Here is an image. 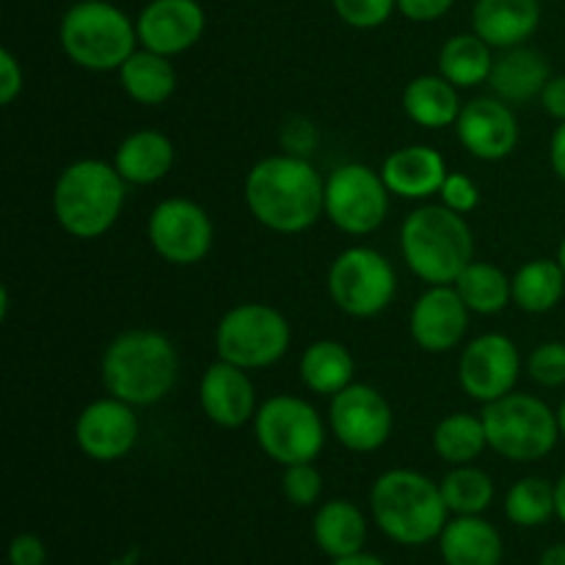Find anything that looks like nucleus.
Segmentation results:
<instances>
[{"label":"nucleus","instance_id":"obj_6","mask_svg":"<svg viewBox=\"0 0 565 565\" xmlns=\"http://www.w3.org/2000/svg\"><path fill=\"white\" fill-rule=\"evenodd\" d=\"M61 50L72 64L88 72L121 70L136 53L138 28L108 0H77L61 17Z\"/></svg>","mask_w":565,"mask_h":565},{"label":"nucleus","instance_id":"obj_28","mask_svg":"<svg viewBox=\"0 0 565 565\" xmlns=\"http://www.w3.org/2000/svg\"><path fill=\"white\" fill-rule=\"evenodd\" d=\"M303 386L315 395H329L334 397L345 386L353 384V364L351 351L337 340H318L303 351L301 364H298Z\"/></svg>","mask_w":565,"mask_h":565},{"label":"nucleus","instance_id":"obj_11","mask_svg":"<svg viewBox=\"0 0 565 565\" xmlns=\"http://www.w3.org/2000/svg\"><path fill=\"white\" fill-rule=\"evenodd\" d=\"M323 215L345 235H370L390 215V188L364 163H345L326 180Z\"/></svg>","mask_w":565,"mask_h":565},{"label":"nucleus","instance_id":"obj_47","mask_svg":"<svg viewBox=\"0 0 565 565\" xmlns=\"http://www.w3.org/2000/svg\"><path fill=\"white\" fill-rule=\"evenodd\" d=\"M555 513H557V519L565 524V475L555 483Z\"/></svg>","mask_w":565,"mask_h":565},{"label":"nucleus","instance_id":"obj_35","mask_svg":"<svg viewBox=\"0 0 565 565\" xmlns=\"http://www.w3.org/2000/svg\"><path fill=\"white\" fill-rule=\"evenodd\" d=\"M281 491L296 508H309L323 494V475L312 467V461L290 463L281 475Z\"/></svg>","mask_w":565,"mask_h":565},{"label":"nucleus","instance_id":"obj_13","mask_svg":"<svg viewBox=\"0 0 565 565\" xmlns=\"http://www.w3.org/2000/svg\"><path fill=\"white\" fill-rule=\"evenodd\" d=\"M149 243L171 265H196L213 246V221L191 199H166L149 215Z\"/></svg>","mask_w":565,"mask_h":565},{"label":"nucleus","instance_id":"obj_10","mask_svg":"<svg viewBox=\"0 0 565 565\" xmlns=\"http://www.w3.org/2000/svg\"><path fill=\"white\" fill-rule=\"evenodd\" d=\"M395 292V268L375 248L351 246L331 263L329 296L351 318H375L390 309Z\"/></svg>","mask_w":565,"mask_h":565},{"label":"nucleus","instance_id":"obj_36","mask_svg":"<svg viewBox=\"0 0 565 565\" xmlns=\"http://www.w3.org/2000/svg\"><path fill=\"white\" fill-rule=\"evenodd\" d=\"M530 379L546 390L565 386V342H541L527 359Z\"/></svg>","mask_w":565,"mask_h":565},{"label":"nucleus","instance_id":"obj_8","mask_svg":"<svg viewBox=\"0 0 565 565\" xmlns=\"http://www.w3.org/2000/svg\"><path fill=\"white\" fill-rule=\"evenodd\" d=\"M290 348V323L268 303H237L215 329L218 359L243 370H263L279 362Z\"/></svg>","mask_w":565,"mask_h":565},{"label":"nucleus","instance_id":"obj_12","mask_svg":"<svg viewBox=\"0 0 565 565\" xmlns=\"http://www.w3.org/2000/svg\"><path fill=\"white\" fill-rule=\"evenodd\" d=\"M329 423L342 447L351 452H375L390 441L395 414L375 386L353 381L331 397Z\"/></svg>","mask_w":565,"mask_h":565},{"label":"nucleus","instance_id":"obj_44","mask_svg":"<svg viewBox=\"0 0 565 565\" xmlns=\"http://www.w3.org/2000/svg\"><path fill=\"white\" fill-rule=\"evenodd\" d=\"M550 160H552V169H555V174L565 182V121H561V127L552 132Z\"/></svg>","mask_w":565,"mask_h":565},{"label":"nucleus","instance_id":"obj_40","mask_svg":"<svg viewBox=\"0 0 565 565\" xmlns=\"http://www.w3.org/2000/svg\"><path fill=\"white\" fill-rule=\"evenodd\" d=\"M22 94V66L11 50H0V103L11 105Z\"/></svg>","mask_w":565,"mask_h":565},{"label":"nucleus","instance_id":"obj_42","mask_svg":"<svg viewBox=\"0 0 565 565\" xmlns=\"http://www.w3.org/2000/svg\"><path fill=\"white\" fill-rule=\"evenodd\" d=\"M285 147L290 149V154H307L315 147V127L307 119H290L285 125V136H281Z\"/></svg>","mask_w":565,"mask_h":565},{"label":"nucleus","instance_id":"obj_24","mask_svg":"<svg viewBox=\"0 0 565 565\" xmlns=\"http://www.w3.org/2000/svg\"><path fill=\"white\" fill-rule=\"evenodd\" d=\"M439 550L447 565H500L502 535L480 516H456L439 535Z\"/></svg>","mask_w":565,"mask_h":565},{"label":"nucleus","instance_id":"obj_15","mask_svg":"<svg viewBox=\"0 0 565 565\" xmlns=\"http://www.w3.org/2000/svg\"><path fill=\"white\" fill-rule=\"evenodd\" d=\"M132 408L136 406L114 395L88 403L75 423V441L83 456L99 463L125 458L138 441V417Z\"/></svg>","mask_w":565,"mask_h":565},{"label":"nucleus","instance_id":"obj_18","mask_svg":"<svg viewBox=\"0 0 565 565\" xmlns=\"http://www.w3.org/2000/svg\"><path fill=\"white\" fill-rule=\"evenodd\" d=\"M456 132L463 149L478 160L508 158L519 143L516 114L500 97H480L463 105Z\"/></svg>","mask_w":565,"mask_h":565},{"label":"nucleus","instance_id":"obj_7","mask_svg":"<svg viewBox=\"0 0 565 565\" xmlns=\"http://www.w3.org/2000/svg\"><path fill=\"white\" fill-rule=\"evenodd\" d=\"M480 417L491 450L516 463L541 461L555 450L557 439L563 436L557 412H552L541 397L522 395V392H511L500 401L486 403Z\"/></svg>","mask_w":565,"mask_h":565},{"label":"nucleus","instance_id":"obj_25","mask_svg":"<svg viewBox=\"0 0 565 565\" xmlns=\"http://www.w3.org/2000/svg\"><path fill=\"white\" fill-rule=\"evenodd\" d=\"M458 86H452L445 75H419L403 92V110L414 125L425 130H441L456 125L461 116Z\"/></svg>","mask_w":565,"mask_h":565},{"label":"nucleus","instance_id":"obj_41","mask_svg":"<svg viewBox=\"0 0 565 565\" xmlns=\"http://www.w3.org/2000/svg\"><path fill=\"white\" fill-rule=\"evenodd\" d=\"M456 0H397V11L412 22H434L452 9Z\"/></svg>","mask_w":565,"mask_h":565},{"label":"nucleus","instance_id":"obj_22","mask_svg":"<svg viewBox=\"0 0 565 565\" xmlns=\"http://www.w3.org/2000/svg\"><path fill=\"white\" fill-rule=\"evenodd\" d=\"M552 81L550 61L541 50L535 47H519L505 50L500 58H494V70H491V88L505 103H530V99L541 97L546 83Z\"/></svg>","mask_w":565,"mask_h":565},{"label":"nucleus","instance_id":"obj_16","mask_svg":"<svg viewBox=\"0 0 565 565\" xmlns=\"http://www.w3.org/2000/svg\"><path fill=\"white\" fill-rule=\"evenodd\" d=\"M469 329V307L452 285H430L414 301L408 315L412 340L428 353H445L461 345Z\"/></svg>","mask_w":565,"mask_h":565},{"label":"nucleus","instance_id":"obj_48","mask_svg":"<svg viewBox=\"0 0 565 565\" xmlns=\"http://www.w3.org/2000/svg\"><path fill=\"white\" fill-rule=\"evenodd\" d=\"M557 423H561V434L565 436V401L561 403V408H557Z\"/></svg>","mask_w":565,"mask_h":565},{"label":"nucleus","instance_id":"obj_49","mask_svg":"<svg viewBox=\"0 0 565 565\" xmlns=\"http://www.w3.org/2000/svg\"><path fill=\"white\" fill-rule=\"evenodd\" d=\"M557 263H561L563 270H565V237L561 241V248H557Z\"/></svg>","mask_w":565,"mask_h":565},{"label":"nucleus","instance_id":"obj_9","mask_svg":"<svg viewBox=\"0 0 565 565\" xmlns=\"http://www.w3.org/2000/svg\"><path fill=\"white\" fill-rule=\"evenodd\" d=\"M254 436L270 461L290 467L320 456L326 445V425L318 408L292 395L268 397L254 414Z\"/></svg>","mask_w":565,"mask_h":565},{"label":"nucleus","instance_id":"obj_5","mask_svg":"<svg viewBox=\"0 0 565 565\" xmlns=\"http://www.w3.org/2000/svg\"><path fill=\"white\" fill-rule=\"evenodd\" d=\"M401 252L414 276L428 285H452L472 263L475 237L461 213L445 204H423L403 221Z\"/></svg>","mask_w":565,"mask_h":565},{"label":"nucleus","instance_id":"obj_14","mask_svg":"<svg viewBox=\"0 0 565 565\" xmlns=\"http://www.w3.org/2000/svg\"><path fill=\"white\" fill-rule=\"evenodd\" d=\"M522 370L516 342L505 334H483L463 348L458 359V384L472 401L494 403L511 395Z\"/></svg>","mask_w":565,"mask_h":565},{"label":"nucleus","instance_id":"obj_46","mask_svg":"<svg viewBox=\"0 0 565 565\" xmlns=\"http://www.w3.org/2000/svg\"><path fill=\"white\" fill-rule=\"evenodd\" d=\"M539 565H565V544H555L550 550H544Z\"/></svg>","mask_w":565,"mask_h":565},{"label":"nucleus","instance_id":"obj_17","mask_svg":"<svg viewBox=\"0 0 565 565\" xmlns=\"http://www.w3.org/2000/svg\"><path fill=\"white\" fill-rule=\"evenodd\" d=\"M207 17L199 0H149L138 14V42L160 55H180L202 39Z\"/></svg>","mask_w":565,"mask_h":565},{"label":"nucleus","instance_id":"obj_43","mask_svg":"<svg viewBox=\"0 0 565 565\" xmlns=\"http://www.w3.org/2000/svg\"><path fill=\"white\" fill-rule=\"evenodd\" d=\"M541 105L552 119L565 121V75H552V81L541 92Z\"/></svg>","mask_w":565,"mask_h":565},{"label":"nucleus","instance_id":"obj_31","mask_svg":"<svg viewBox=\"0 0 565 565\" xmlns=\"http://www.w3.org/2000/svg\"><path fill=\"white\" fill-rule=\"evenodd\" d=\"M452 287L469 312L478 315H497L513 301V279H508L505 270L491 263H469Z\"/></svg>","mask_w":565,"mask_h":565},{"label":"nucleus","instance_id":"obj_45","mask_svg":"<svg viewBox=\"0 0 565 565\" xmlns=\"http://www.w3.org/2000/svg\"><path fill=\"white\" fill-rule=\"evenodd\" d=\"M331 565H386V563L379 561L375 555H367V552H356V555L340 557V561H334Z\"/></svg>","mask_w":565,"mask_h":565},{"label":"nucleus","instance_id":"obj_32","mask_svg":"<svg viewBox=\"0 0 565 565\" xmlns=\"http://www.w3.org/2000/svg\"><path fill=\"white\" fill-rule=\"evenodd\" d=\"M489 447L483 417L475 414H450L434 428V450L441 461L463 467L483 456Z\"/></svg>","mask_w":565,"mask_h":565},{"label":"nucleus","instance_id":"obj_39","mask_svg":"<svg viewBox=\"0 0 565 565\" xmlns=\"http://www.w3.org/2000/svg\"><path fill=\"white\" fill-rule=\"evenodd\" d=\"M47 561V546L39 535L20 533L9 546V563L11 565H44Z\"/></svg>","mask_w":565,"mask_h":565},{"label":"nucleus","instance_id":"obj_37","mask_svg":"<svg viewBox=\"0 0 565 565\" xmlns=\"http://www.w3.org/2000/svg\"><path fill=\"white\" fill-rule=\"evenodd\" d=\"M331 6L345 25L370 31L390 20L392 11L397 9V0H331Z\"/></svg>","mask_w":565,"mask_h":565},{"label":"nucleus","instance_id":"obj_26","mask_svg":"<svg viewBox=\"0 0 565 565\" xmlns=\"http://www.w3.org/2000/svg\"><path fill=\"white\" fill-rule=\"evenodd\" d=\"M312 535L320 550L329 557H351L364 550L367 541V522L364 513L348 500H331L315 513Z\"/></svg>","mask_w":565,"mask_h":565},{"label":"nucleus","instance_id":"obj_30","mask_svg":"<svg viewBox=\"0 0 565 565\" xmlns=\"http://www.w3.org/2000/svg\"><path fill=\"white\" fill-rule=\"evenodd\" d=\"M513 303L522 312H552L565 296V270L557 259H530L511 276Z\"/></svg>","mask_w":565,"mask_h":565},{"label":"nucleus","instance_id":"obj_33","mask_svg":"<svg viewBox=\"0 0 565 565\" xmlns=\"http://www.w3.org/2000/svg\"><path fill=\"white\" fill-rule=\"evenodd\" d=\"M441 497L447 502V511L456 516H480L494 502V480L483 469L463 463L445 475Z\"/></svg>","mask_w":565,"mask_h":565},{"label":"nucleus","instance_id":"obj_2","mask_svg":"<svg viewBox=\"0 0 565 565\" xmlns=\"http://www.w3.org/2000/svg\"><path fill=\"white\" fill-rule=\"evenodd\" d=\"M99 370L110 395L130 406H152L174 390L180 359L166 334L152 329H132L110 340Z\"/></svg>","mask_w":565,"mask_h":565},{"label":"nucleus","instance_id":"obj_34","mask_svg":"<svg viewBox=\"0 0 565 565\" xmlns=\"http://www.w3.org/2000/svg\"><path fill=\"white\" fill-rule=\"evenodd\" d=\"M505 516L519 527H541L555 513V486L544 478H522L505 497Z\"/></svg>","mask_w":565,"mask_h":565},{"label":"nucleus","instance_id":"obj_20","mask_svg":"<svg viewBox=\"0 0 565 565\" xmlns=\"http://www.w3.org/2000/svg\"><path fill=\"white\" fill-rule=\"evenodd\" d=\"M447 163L441 152L425 143L395 149L381 166L390 193L401 199H428L441 191V182L447 180Z\"/></svg>","mask_w":565,"mask_h":565},{"label":"nucleus","instance_id":"obj_3","mask_svg":"<svg viewBox=\"0 0 565 565\" xmlns=\"http://www.w3.org/2000/svg\"><path fill=\"white\" fill-rule=\"evenodd\" d=\"M375 524L395 544H430L447 527V502L441 486L414 469H390L370 491Z\"/></svg>","mask_w":565,"mask_h":565},{"label":"nucleus","instance_id":"obj_23","mask_svg":"<svg viewBox=\"0 0 565 565\" xmlns=\"http://www.w3.org/2000/svg\"><path fill=\"white\" fill-rule=\"evenodd\" d=\"M174 143L158 130H136L119 143L114 166L130 185H152L174 169Z\"/></svg>","mask_w":565,"mask_h":565},{"label":"nucleus","instance_id":"obj_27","mask_svg":"<svg viewBox=\"0 0 565 565\" xmlns=\"http://www.w3.org/2000/svg\"><path fill=\"white\" fill-rule=\"evenodd\" d=\"M119 83L127 97L138 105H163L177 92V70L169 55L136 50L121 64Z\"/></svg>","mask_w":565,"mask_h":565},{"label":"nucleus","instance_id":"obj_38","mask_svg":"<svg viewBox=\"0 0 565 565\" xmlns=\"http://www.w3.org/2000/svg\"><path fill=\"white\" fill-rule=\"evenodd\" d=\"M439 196L445 207H450L452 213H461V215L472 213V210L480 204L478 185H475L467 174H458V171H450V174H447V180L441 182Z\"/></svg>","mask_w":565,"mask_h":565},{"label":"nucleus","instance_id":"obj_29","mask_svg":"<svg viewBox=\"0 0 565 565\" xmlns=\"http://www.w3.org/2000/svg\"><path fill=\"white\" fill-rule=\"evenodd\" d=\"M494 70L491 44L478 33H456L439 50V75H445L452 86L475 88L486 83Z\"/></svg>","mask_w":565,"mask_h":565},{"label":"nucleus","instance_id":"obj_19","mask_svg":"<svg viewBox=\"0 0 565 565\" xmlns=\"http://www.w3.org/2000/svg\"><path fill=\"white\" fill-rule=\"evenodd\" d=\"M199 403L210 423L221 428H241L257 414V395L246 370L218 359L210 364L199 384Z\"/></svg>","mask_w":565,"mask_h":565},{"label":"nucleus","instance_id":"obj_4","mask_svg":"<svg viewBox=\"0 0 565 565\" xmlns=\"http://www.w3.org/2000/svg\"><path fill=\"white\" fill-rule=\"evenodd\" d=\"M125 177L105 160H75L53 188V213L61 230L81 241L103 237L125 207Z\"/></svg>","mask_w":565,"mask_h":565},{"label":"nucleus","instance_id":"obj_1","mask_svg":"<svg viewBox=\"0 0 565 565\" xmlns=\"http://www.w3.org/2000/svg\"><path fill=\"white\" fill-rule=\"evenodd\" d=\"M243 196L259 224L279 235H298L323 215L326 180L301 154H270L248 171Z\"/></svg>","mask_w":565,"mask_h":565},{"label":"nucleus","instance_id":"obj_21","mask_svg":"<svg viewBox=\"0 0 565 565\" xmlns=\"http://www.w3.org/2000/svg\"><path fill=\"white\" fill-rule=\"evenodd\" d=\"M541 22L539 0H478L472 28L491 47L511 50L527 42Z\"/></svg>","mask_w":565,"mask_h":565}]
</instances>
